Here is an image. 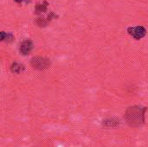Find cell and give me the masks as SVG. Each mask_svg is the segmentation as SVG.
I'll use <instances>...</instances> for the list:
<instances>
[{"label":"cell","mask_w":148,"mask_h":147,"mask_svg":"<svg viewBox=\"0 0 148 147\" xmlns=\"http://www.w3.org/2000/svg\"><path fill=\"white\" fill-rule=\"evenodd\" d=\"M49 3L47 1H43L42 3H37L36 7H35V13L36 14H41L42 12L47 11Z\"/></svg>","instance_id":"obj_6"},{"label":"cell","mask_w":148,"mask_h":147,"mask_svg":"<svg viewBox=\"0 0 148 147\" xmlns=\"http://www.w3.org/2000/svg\"><path fill=\"white\" fill-rule=\"evenodd\" d=\"M24 70V66L23 64H19L17 62H14L10 66V71L15 74H20Z\"/></svg>","instance_id":"obj_7"},{"label":"cell","mask_w":148,"mask_h":147,"mask_svg":"<svg viewBox=\"0 0 148 147\" xmlns=\"http://www.w3.org/2000/svg\"><path fill=\"white\" fill-rule=\"evenodd\" d=\"M50 61L48 58L42 57V56H36L33 57L30 61V65L33 68L36 70H44L50 66Z\"/></svg>","instance_id":"obj_2"},{"label":"cell","mask_w":148,"mask_h":147,"mask_svg":"<svg viewBox=\"0 0 148 147\" xmlns=\"http://www.w3.org/2000/svg\"><path fill=\"white\" fill-rule=\"evenodd\" d=\"M14 1L17 3H21L23 2H29V0H14Z\"/></svg>","instance_id":"obj_11"},{"label":"cell","mask_w":148,"mask_h":147,"mask_svg":"<svg viewBox=\"0 0 148 147\" xmlns=\"http://www.w3.org/2000/svg\"><path fill=\"white\" fill-rule=\"evenodd\" d=\"M53 17H56V15H55L53 12H50V13L48 15V17H47V19H48V21H49V22H50V21L53 19Z\"/></svg>","instance_id":"obj_10"},{"label":"cell","mask_w":148,"mask_h":147,"mask_svg":"<svg viewBox=\"0 0 148 147\" xmlns=\"http://www.w3.org/2000/svg\"><path fill=\"white\" fill-rule=\"evenodd\" d=\"M33 42L29 39H26L23 41L20 44V52L23 55H28L33 49Z\"/></svg>","instance_id":"obj_4"},{"label":"cell","mask_w":148,"mask_h":147,"mask_svg":"<svg viewBox=\"0 0 148 147\" xmlns=\"http://www.w3.org/2000/svg\"><path fill=\"white\" fill-rule=\"evenodd\" d=\"M127 33L135 40H140L147 35V29L140 25L135 27H128Z\"/></svg>","instance_id":"obj_3"},{"label":"cell","mask_w":148,"mask_h":147,"mask_svg":"<svg viewBox=\"0 0 148 147\" xmlns=\"http://www.w3.org/2000/svg\"><path fill=\"white\" fill-rule=\"evenodd\" d=\"M147 107L134 105L127 108L124 113V120L126 123L132 128L141 127L146 122Z\"/></svg>","instance_id":"obj_1"},{"label":"cell","mask_w":148,"mask_h":147,"mask_svg":"<svg viewBox=\"0 0 148 147\" xmlns=\"http://www.w3.org/2000/svg\"><path fill=\"white\" fill-rule=\"evenodd\" d=\"M36 23L38 27H41V28H44L48 25V23H49L48 21V19H45L44 17H37L36 19Z\"/></svg>","instance_id":"obj_9"},{"label":"cell","mask_w":148,"mask_h":147,"mask_svg":"<svg viewBox=\"0 0 148 147\" xmlns=\"http://www.w3.org/2000/svg\"><path fill=\"white\" fill-rule=\"evenodd\" d=\"M120 125V120L117 118H108L102 120V126L106 128H115Z\"/></svg>","instance_id":"obj_5"},{"label":"cell","mask_w":148,"mask_h":147,"mask_svg":"<svg viewBox=\"0 0 148 147\" xmlns=\"http://www.w3.org/2000/svg\"><path fill=\"white\" fill-rule=\"evenodd\" d=\"M1 35V41L2 42H11L14 40V36L10 33H5L4 31H2L0 33Z\"/></svg>","instance_id":"obj_8"}]
</instances>
